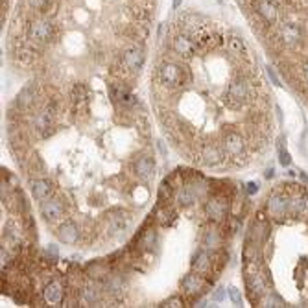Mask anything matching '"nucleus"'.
Segmentation results:
<instances>
[{
    "label": "nucleus",
    "instance_id": "f257e3e1",
    "mask_svg": "<svg viewBox=\"0 0 308 308\" xmlns=\"http://www.w3.org/2000/svg\"><path fill=\"white\" fill-rule=\"evenodd\" d=\"M159 83L166 89H179L192 81V72L187 67H181L173 61H162L157 69Z\"/></svg>",
    "mask_w": 308,
    "mask_h": 308
},
{
    "label": "nucleus",
    "instance_id": "f03ea898",
    "mask_svg": "<svg viewBox=\"0 0 308 308\" xmlns=\"http://www.w3.org/2000/svg\"><path fill=\"white\" fill-rule=\"evenodd\" d=\"M222 148L225 155L229 159H232L234 164H240L243 162V159H248L249 153H251V148H249V142L245 137H242L238 131L234 130H225L222 135Z\"/></svg>",
    "mask_w": 308,
    "mask_h": 308
},
{
    "label": "nucleus",
    "instance_id": "7ed1b4c3",
    "mask_svg": "<svg viewBox=\"0 0 308 308\" xmlns=\"http://www.w3.org/2000/svg\"><path fill=\"white\" fill-rule=\"evenodd\" d=\"M24 33H26L28 41H32V43L43 46V44H48L52 39H55L57 28H55V24L52 22V19H48V17H37V19L28 21Z\"/></svg>",
    "mask_w": 308,
    "mask_h": 308
},
{
    "label": "nucleus",
    "instance_id": "20e7f679",
    "mask_svg": "<svg viewBox=\"0 0 308 308\" xmlns=\"http://www.w3.org/2000/svg\"><path fill=\"white\" fill-rule=\"evenodd\" d=\"M229 207H231V196L212 192L211 198L205 201V216L214 223H222L229 216Z\"/></svg>",
    "mask_w": 308,
    "mask_h": 308
},
{
    "label": "nucleus",
    "instance_id": "39448f33",
    "mask_svg": "<svg viewBox=\"0 0 308 308\" xmlns=\"http://www.w3.org/2000/svg\"><path fill=\"white\" fill-rule=\"evenodd\" d=\"M39 98H43L41 87L37 81H30L22 87L21 92L15 98V107H19V113H28L30 109L39 102Z\"/></svg>",
    "mask_w": 308,
    "mask_h": 308
},
{
    "label": "nucleus",
    "instance_id": "423d86ee",
    "mask_svg": "<svg viewBox=\"0 0 308 308\" xmlns=\"http://www.w3.org/2000/svg\"><path fill=\"white\" fill-rule=\"evenodd\" d=\"M122 63H124L126 71L130 74H139L141 69L144 67V61H146V55H144V48L142 44L139 43H133V44H128L122 52Z\"/></svg>",
    "mask_w": 308,
    "mask_h": 308
},
{
    "label": "nucleus",
    "instance_id": "0eeeda50",
    "mask_svg": "<svg viewBox=\"0 0 308 308\" xmlns=\"http://www.w3.org/2000/svg\"><path fill=\"white\" fill-rule=\"evenodd\" d=\"M196 155L200 157L201 164H205V166H218V164L223 162L225 152H223V148H220L214 142H203V144L196 148Z\"/></svg>",
    "mask_w": 308,
    "mask_h": 308
},
{
    "label": "nucleus",
    "instance_id": "6e6552de",
    "mask_svg": "<svg viewBox=\"0 0 308 308\" xmlns=\"http://www.w3.org/2000/svg\"><path fill=\"white\" fill-rule=\"evenodd\" d=\"M172 50L181 57H194L196 52H198V43L194 41V37L190 33L177 32L172 37Z\"/></svg>",
    "mask_w": 308,
    "mask_h": 308
},
{
    "label": "nucleus",
    "instance_id": "1a4fd4ad",
    "mask_svg": "<svg viewBox=\"0 0 308 308\" xmlns=\"http://www.w3.org/2000/svg\"><path fill=\"white\" fill-rule=\"evenodd\" d=\"M55 126V114L48 109L41 107L37 113L32 116V128L37 131L39 135L46 139V137L52 135V128Z\"/></svg>",
    "mask_w": 308,
    "mask_h": 308
},
{
    "label": "nucleus",
    "instance_id": "9d476101",
    "mask_svg": "<svg viewBox=\"0 0 308 308\" xmlns=\"http://www.w3.org/2000/svg\"><path fill=\"white\" fill-rule=\"evenodd\" d=\"M277 39L286 46H295V44L301 43L303 32L295 22H281L277 26Z\"/></svg>",
    "mask_w": 308,
    "mask_h": 308
},
{
    "label": "nucleus",
    "instance_id": "9b49d317",
    "mask_svg": "<svg viewBox=\"0 0 308 308\" xmlns=\"http://www.w3.org/2000/svg\"><path fill=\"white\" fill-rule=\"evenodd\" d=\"M39 211H41V216L46 220V222H59L61 218H63V212H65V207L61 203L57 198H46V200L41 201V207H39Z\"/></svg>",
    "mask_w": 308,
    "mask_h": 308
},
{
    "label": "nucleus",
    "instance_id": "f8f14e48",
    "mask_svg": "<svg viewBox=\"0 0 308 308\" xmlns=\"http://www.w3.org/2000/svg\"><path fill=\"white\" fill-rule=\"evenodd\" d=\"M200 200V196L196 194V190L192 189L190 183H181L177 189L173 190V201L177 203L181 209H189Z\"/></svg>",
    "mask_w": 308,
    "mask_h": 308
},
{
    "label": "nucleus",
    "instance_id": "ddd939ff",
    "mask_svg": "<svg viewBox=\"0 0 308 308\" xmlns=\"http://www.w3.org/2000/svg\"><path fill=\"white\" fill-rule=\"evenodd\" d=\"M107 225L111 229V232L120 234V232H124L131 225L130 214L126 211H122V209H111L107 212Z\"/></svg>",
    "mask_w": 308,
    "mask_h": 308
},
{
    "label": "nucleus",
    "instance_id": "4468645a",
    "mask_svg": "<svg viewBox=\"0 0 308 308\" xmlns=\"http://www.w3.org/2000/svg\"><path fill=\"white\" fill-rule=\"evenodd\" d=\"M57 238L67 245H74L80 240V225L74 220H65L63 223H59V227L55 231Z\"/></svg>",
    "mask_w": 308,
    "mask_h": 308
},
{
    "label": "nucleus",
    "instance_id": "2eb2a0df",
    "mask_svg": "<svg viewBox=\"0 0 308 308\" xmlns=\"http://www.w3.org/2000/svg\"><path fill=\"white\" fill-rule=\"evenodd\" d=\"M89 98H91V92H89V87L85 83H76L72 87L71 94H69V100H71V105L74 111H83L89 105Z\"/></svg>",
    "mask_w": 308,
    "mask_h": 308
},
{
    "label": "nucleus",
    "instance_id": "dca6fc26",
    "mask_svg": "<svg viewBox=\"0 0 308 308\" xmlns=\"http://www.w3.org/2000/svg\"><path fill=\"white\" fill-rule=\"evenodd\" d=\"M43 299L46 303L57 304L65 303V286H63V282L61 281H50L48 284H44L43 288Z\"/></svg>",
    "mask_w": 308,
    "mask_h": 308
},
{
    "label": "nucleus",
    "instance_id": "f3484780",
    "mask_svg": "<svg viewBox=\"0 0 308 308\" xmlns=\"http://www.w3.org/2000/svg\"><path fill=\"white\" fill-rule=\"evenodd\" d=\"M255 11H257L268 24H273V22L279 19V6H277L275 0H257V2H255Z\"/></svg>",
    "mask_w": 308,
    "mask_h": 308
},
{
    "label": "nucleus",
    "instance_id": "a211bd4d",
    "mask_svg": "<svg viewBox=\"0 0 308 308\" xmlns=\"http://www.w3.org/2000/svg\"><path fill=\"white\" fill-rule=\"evenodd\" d=\"M212 268V253H209L207 248H200L196 251L194 259H192V271L207 275Z\"/></svg>",
    "mask_w": 308,
    "mask_h": 308
},
{
    "label": "nucleus",
    "instance_id": "6ab92c4d",
    "mask_svg": "<svg viewBox=\"0 0 308 308\" xmlns=\"http://www.w3.org/2000/svg\"><path fill=\"white\" fill-rule=\"evenodd\" d=\"M135 173H137V177L141 179L142 183H148V181H152L153 173H155V161H153V157L142 155L141 159H137V162H135Z\"/></svg>",
    "mask_w": 308,
    "mask_h": 308
},
{
    "label": "nucleus",
    "instance_id": "aec40b11",
    "mask_svg": "<svg viewBox=\"0 0 308 308\" xmlns=\"http://www.w3.org/2000/svg\"><path fill=\"white\" fill-rule=\"evenodd\" d=\"M103 293H102V288L98 286L96 282H85L81 284L80 288V301L85 304H98L102 301Z\"/></svg>",
    "mask_w": 308,
    "mask_h": 308
},
{
    "label": "nucleus",
    "instance_id": "412c9836",
    "mask_svg": "<svg viewBox=\"0 0 308 308\" xmlns=\"http://www.w3.org/2000/svg\"><path fill=\"white\" fill-rule=\"evenodd\" d=\"M30 190H32V196L35 200L43 201L46 198H50L52 194V181L50 179H44V177H35L30 181Z\"/></svg>",
    "mask_w": 308,
    "mask_h": 308
},
{
    "label": "nucleus",
    "instance_id": "4be33fe9",
    "mask_svg": "<svg viewBox=\"0 0 308 308\" xmlns=\"http://www.w3.org/2000/svg\"><path fill=\"white\" fill-rule=\"evenodd\" d=\"M203 284H205V279L201 273H189V275L183 277V281H181V286H183L184 293H189V295H196V293H200V290H203Z\"/></svg>",
    "mask_w": 308,
    "mask_h": 308
},
{
    "label": "nucleus",
    "instance_id": "5701e85b",
    "mask_svg": "<svg viewBox=\"0 0 308 308\" xmlns=\"http://www.w3.org/2000/svg\"><path fill=\"white\" fill-rule=\"evenodd\" d=\"M225 46H227L229 54H232L234 57H240V59H242V57H248V54H249L248 44H245L243 37H240V35H229Z\"/></svg>",
    "mask_w": 308,
    "mask_h": 308
},
{
    "label": "nucleus",
    "instance_id": "b1692460",
    "mask_svg": "<svg viewBox=\"0 0 308 308\" xmlns=\"http://www.w3.org/2000/svg\"><path fill=\"white\" fill-rule=\"evenodd\" d=\"M173 218H175V212L170 209V205H168L166 201H161V203L155 207V211H153V220L159 222L161 225H168Z\"/></svg>",
    "mask_w": 308,
    "mask_h": 308
},
{
    "label": "nucleus",
    "instance_id": "393cba45",
    "mask_svg": "<svg viewBox=\"0 0 308 308\" xmlns=\"http://www.w3.org/2000/svg\"><path fill=\"white\" fill-rule=\"evenodd\" d=\"M203 248L207 249H212V251H216V249L222 248V242H223V234L218 229H207L203 232Z\"/></svg>",
    "mask_w": 308,
    "mask_h": 308
},
{
    "label": "nucleus",
    "instance_id": "a878e982",
    "mask_svg": "<svg viewBox=\"0 0 308 308\" xmlns=\"http://www.w3.org/2000/svg\"><path fill=\"white\" fill-rule=\"evenodd\" d=\"M26 6L41 15H48V11H55V0H26Z\"/></svg>",
    "mask_w": 308,
    "mask_h": 308
},
{
    "label": "nucleus",
    "instance_id": "bb28decb",
    "mask_svg": "<svg viewBox=\"0 0 308 308\" xmlns=\"http://www.w3.org/2000/svg\"><path fill=\"white\" fill-rule=\"evenodd\" d=\"M229 297H231V301L234 304H242V295H240V292H238V288L234 286H229Z\"/></svg>",
    "mask_w": 308,
    "mask_h": 308
},
{
    "label": "nucleus",
    "instance_id": "cd10ccee",
    "mask_svg": "<svg viewBox=\"0 0 308 308\" xmlns=\"http://www.w3.org/2000/svg\"><path fill=\"white\" fill-rule=\"evenodd\" d=\"M184 304V301H183V297H179V295H173V297H170L166 301V303L162 304V306H170V308H175V306H183Z\"/></svg>",
    "mask_w": 308,
    "mask_h": 308
},
{
    "label": "nucleus",
    "instance_id": "c85d7f7f",
    "mask_svg": "<svg viewBox=\"0 0 308 308\" xmlns=\"http://www.w3.org/2000/svg\"><path fill=\"white\" fill-rule=\"evenodd\" d=\"M279 155H281V157H279V161H281L282 166H288V164H290V161H292V159H290V153L281 148V150H279Z\"/></svg>",
    "mask_w": 308,
    "mask_h": 308
},
{
    "label": "nucleus",
    "instance_id": "c756f323",
    "mask_svg": "<svg viewBox=\"0 0 308 308\" xmlns=\"http://www.w3.org/2000/svg\"><path fill=\"white\" fill-rule=\"evenodd\" d=\"M268 74H270L271 81H273V83H275V85H281V83H279V80H277L275 72H273V69H271V67H268Z\"/></svg>",
    "mask_w": 308,
    "mask_h": 308
},
{
    "label": "nucleus",
    "instance_id": "7c9ffc66",
    "mask_svg": "<svg viewBox=\"0 0 308 308\" xmlns=\"http://www.w3.org/2000/svg\"><path fill=\"white\" fill-rule=\"evenodd\" d=\"M46 255H52V257H57V248H55V245H48V248H46Z\"/></svg>",
    "mask_w": 308,
    "mask_h": 308
},
{
    "label": "nucleus",
    "instance_id": "2f4dec72",
    "mask_svg": "<svg viewBox=\"0 0 308 308\" xmlns=\"http://www.w3.org/2000/svg\"><path fill=\"white\" fill-rule=\"evenodd\" d=\"M257 190H259V184H257V183H249L248 184V194H255Z\"/></svg>",
    "mask_w": 308,
    "mask_h": 308
},
{
    "label": "nucleus",
    "instance_id": "473e14b6",
    "mask_svg": "<svg viewBox=\"0 0 308 308\" xmlns=\"http://www.w3.org/2000/svg\"><path fill=\"white\" fill-rule=\"evenodd\" d=\"M212 299H214V301H222V299H223V288H220V290L212 295Z\"/></svg>",
    "mask_w": 308,
    "mask_h": 308
},
{
    "label": "nucleus",
    "instance_id": "72a5a7b5",
    "mask_svg": "<svg viewBox=\"0 0 308 308\" xmlns=\"http://www.w3.org/2000/svg\"><path fill=\"white\" fill-rule=\"evenodd\" d=\"M303 78H304V81H306V85H308V63L304 65V69H303Z\"/></svg>",
    "mask_w": 308,
    "mask_h": 308
},
{
    "label": "nucleus",
    "instance_id": "f704fd0d",
    "mask_svg": "<svg viewBox=\"0 0 308 308\" xmlns=\"http://www.w3.org/2000/svg\"><path fill=\"white\" fill-rule=\"evenodd\" d=\"M181 4H183V0H173V10H177Z\"/></svg>",
    "mask_w": 308,
    "mask_h": 308
},
{
    "label": "nucleus",
    "instance_id": "c9c22d12",
    "mask_svg": "<svg viewBox=\"0 0 308 308\" xmlns=\"http://www.w3.org/2000/svg\"><path fill=\"white\" fill-rule=\"evenodd\" d=\"M266 177H268V179L273 177V170H271V168H270V170H268V172H266Z\"/></svg>",
    "mask_w": 308,
    "mask_h": 308
}]
</instances>
